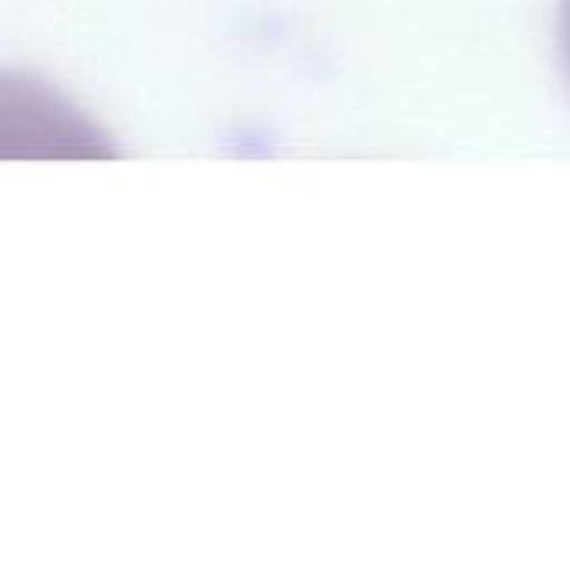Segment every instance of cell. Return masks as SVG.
Masks as SVG:
<instances>
[{"label": "cell", "mask_w": 570, "mask_h": 570, "mask_svg": "<svg viewBox=\"0 0 570 570\" xmlns=\"http://www.w3.org/2000/svg\"><path fill=\"white\" fill-rule=\"evenodd\" d=\"M561 43H564V63L570 70V0H564L561 7Z\"/></svg>", "instance_id": "obj_1"}]
</instances>
